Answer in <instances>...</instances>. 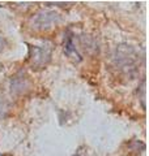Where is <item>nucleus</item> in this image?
Masks as SVG:
<instances>
[{
	"label": "nucleus",
	"instance_id": "f257e3e1",
	"mask_svg": "<svg viewBox=\"0 0 149 156\" xmlns=\"http://www.w3.org/2000/svg\"><path fill=\"white\" fill-rule=\"evenodd\" d=\"M60 21V14L51 11H41L30 18V26L34 30H47Z\"/></svg>",
	"mask_w": 149,
	"mask_h": 156
},
{
	"label": "nucleus",
	"instance_id": "f03ea898",
	"mask_svg": "<svg viewBox=\"0 0 149 156\" xmlns=\"http://www.w3.org/2000/svg\"><path fill=\"white\" fill-rule=\"evenodd\" d=\"M115 60H117V65L124 72H130L132 69H135L136 55L132 48H130V47H127V46L119 47L117 50Z\"/></svg>",
	"mask_w": 149,
	"mask_h": 156
},
{
	"label": "nucleus",
	"instance_id": "7ed1b4c3",
	"mask_svg": "<svg viewBox=\"0 0 149 156\" xmlns=\"http://www.w3.org/2000/svg\"><path fill=\"white\" fill-rule=\"evenodd\" d=\"M51 47H30V58L34 65L41 66L50 60Z\"/></svg>",
	"mask_w": 149,
	"mask_h": 156
},
{
	"label": "nucleus",
	"instance_id": "20e7f679",
	"mask_svg": "<svg viewBox=\"0 0 149 156\" xmlns=\"http://www.w3.org/2000/svg\"><path fill=\"white\" fill-rule=\"evenodd\" d=\"M64 52H66L69 57L74 58V60H77V61H80V60H81V56L78 55V51L76 50V47H74L73 41H72V38H71V37H68L67 42H66V44H64Z\"/></svg>",
	"mask_w": 149,
	"mask_h": 156
},
{
	"label": "nucleus",
	"instance_id": "39448f33",
	"mask_svg": "<svg viewBox=\"0 0 149 156\" xmlns=\"http://www.w3.org/2000/svg\"><path fill=\"white\" fill-rule=\"evenodd\" d=\"M4 47H6V39L0 38V52L4 50Z\"/></svg>",
	"mask_w": 149,
	"mask_h": 156
},
{
	"label": "nucleus",
	"instance_id": "423d86ee",
	"mask_svg": "<svg viewBox=\"0 0 149 156\" xmlns=\"http://www.w3.org/2000/svg\"><path fill=\"white\" fill-rule=\"evenodd\" d=\"M0 156H2V155H0Z\"/></svg>",
	"mask_w": 149,
	"mask_h": 156
}]
</instances>
